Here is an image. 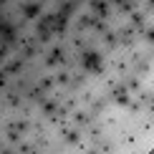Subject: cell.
<instances>
[{
    "label": "cell",
    "mask_w": 154,
    "mask_h": 154,
    "mask_svg": "<svg viewBox=\"0 0 154 154\" xmlns=\"http://www.w3.org/2000/svg\"><path fill=\"white\" fill-rule=\"evenodd\" d=\"M81 61L83 68H88V71H101V53H96V51H83Z\"/></svg>",
    "instance_id": "obj_1"
},
{
    "label": "cell",
    "mask_w": 154,
    "mask_h": 154,
    "mask_svg": "<svg viewBox=\"0 0 154 154\" xmlns=\"http://www.w3.org/2000/svg\"><path fill=\"white\" fill-rule=\"evenodd\" d=\"M0 35H3L5 43H13L15 41V28H13L8 20H0Z\"/></svg>",
    "instance_id": "obj_2"
},
{
    "label": "cell",
    "mask_w": 154,
    "mask_h": 154,
    "mask_svg": "<svg viewBox=\"0 0 154 154\" xmlns=\"http://www.w3.org/2000/svg\"><path fill=\"white\" fill-rule=\"evenodd\" d=\"M38 13H41V5H38V3H25L23 5V15L25 18H35Z\"/></svg>",
    "instance_id": "obj_3"
},
{
    "label": "cell",
    "mask_w": 154,
    "mask_h": 154,
    "mask_svg": "<svg viewBox=\"0 0 154 154\" xmlns=\"http://www.w3.org/2000/svg\"><path fill=\"white\" fill-rule=\"evenodd\" d=\"M94 8L99 10V13H106V3H101V0H96V3H94Z\"/></svg>",
    "instance_id": "obj_4"
}]
</instances>
